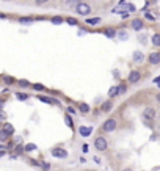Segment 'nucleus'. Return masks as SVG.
Returning a JSON list of instances; mask_svg holds the SVG:
<instances>
[{"label": "nucleus", "mask_w": 160, "mask_h": 171, "mask_svg": "<svg viewBox=\"0 0 160 171\" xmlns=\"http://www.w3.org/2000/svg\"><path fill=\"white\" fill-rule=\"evenodd\" d=\"M79 110H80L82 113H88V112H89V105H86V104H79Z\"/></svg>", "instance_id": "nucleus-18"}, {"label": "nucleus", "mask_w": 160, "mask_h": 171, "mask_svg": "<svg viewBox=\"0 0 160 171\" xmlns=\"http://www.w3.org/2000/svg\"><path fill=\"white\" fill-rule=\"evenodd\" d=\"M132 28L135 30V32H140V30H143V27H145V24H143V19H140V17H136V19H133L132 20Z\"/></svg>", "instance_id": "nucleus-6"}, {"label": "nucleus", "mask_w": 160, "mask_h": 171, "mask_svg": "<svg viewBox=\"0 0 160 171\" xmlns=\"http://www.w3.org/2000/svg\"><path fill=\"white\" fill-rule=\"evenodd\" d=\"M6 83H13L14 82V79H10V77H6V80H5Z\"/></svg>", "instance_id": "nucleus-37"}, {"label": "nucleus", "mask_w": 160, "mask_h": 171, "mask_svg": "<svg viewBox=\"0 0 160 171\" xmlns=\"http://www.w3.org/2000/svg\"><path fill=\"white\" fill-rule=\"evenodd\" d=\"M155 108H152V107H146L145 110H143V118L146 119V121H154L155 119Z\"/></svg>", "instance_id": "nucleus-4"}, {"label": "nucleus", "mask_w": 160, "mask_h": 171, "mask_svg": "<svg viewBox=\"0 0 160 171\" xmlns=\"http://www.w3.org/2000/svg\"><path fill=\"white\" fill-rule=\"evenodd\" d=\"M104 35H105L107 38H113V36L116 35V32L113 30V28H105V30H104Z\"/></svg>", "instance_id": "nucleus-17"}, {"label": "nucleus", "mask_w": 160, "mask_h": 171, "mask_svg": "<svg viewBox=\"0 0 160 171\" xmlns=\"http://www.w3.org/2000/svg\"><path fill=\"white\" fill-rule=\"evenodd\" d=\"M2 156H5V149H0V157Z\"/></svg>", "instance_id": "nucleus-39"}, {"label": "nucleus", "mask_w": 160, "mask_h": 171, "mask_svg": "<svg viewBox=\"0 0 160 171\" xmlns=\"http://www.w3.org/2000/svg\"><path fill=\"white\" fill-rule=\"evenodd\" d=\"M33 88H35V90H38V91H42V90H44V86H42V85H33Z\"/></svg>", "instance_id": "nucleus-31"}, {"label": "nucleus", "mask_w": 160, "mask_h": 171, "mask_svg": "<svg viewBox=\"0 0 160 171\" xmlns=\"http://www.w3.org/2000/svg\"><path fill=\"white\" fill-rule=\"evenodd\" d=\"M19 22H20V24H30V22H33V19H32V17H20Z\"/></svg>", "instance_id": "nucleus-23"}, {"label": "nucleus", "mask_w": 160, "mask_h": 171, "mask_svg": "<svg viewBox=\"0 0 160 171\" xmlns=\"http://www.w3.org/2000/svg\"><path fill=\"white\" fill-rule=\"evenodd\" d=\"M17 97H19L20 101H25V99H27V96H25V94H24V96H22V94H17Z\"/></svg>", "instance_id": "nucleus-36"}, {"label": "nucleus", "mask_w": 160, "mask_h": 171, "mask_svg": "<svg viewBox=\"0 0 160 171\" xmlns=\"http://www.w3.org/2000/svg\"><path fill=\"white\" fill-rule=\"evenodd\" d=\"M19 85H20V86H30V82H27V80H19Z\"/></svg>", "instance_id": "nucleus-26"}, {"label": "nucleus", "mask_w": 160, "mask_h": 171, "mask_svg": "<svg viewBox=\"0 0 160 171\" xmlns=\"http://www.w3.org/2000/svg\"><path fill=\"white\" fill-rule=\"evenodd\" d=\"M0 110H2V104H0Z\"/></svg>", "instance_id": "nucleus-42"}, {"label": "nucleus", "mask_w": 160, "mask_h": 171, "mask_svg": "<svg viewBox=\"0 0 160 171\" xmlns=\"http://www.w3.org/2000/svg\"><path fill=\"white\" fill-rule=\"evenodd\" d=\"M79 134L82 135V137H89L91 134H93V127H86V126H82L80 129H79Z\"/></svg>", "instance_id": "nucleus-9"}, {"label": "nucleus", "mask_w": 160, "mask_h": 171, "mask_svg": "<svg viewBox=\"0 0 160 171\" xmlns=\"http://www.w3.org/2000/svg\"><path fill=\"white\" fill-rule=\"evenodd\" d=\"M52 22L58 25V24H63V22H64V19H63V17H60V16H55V17H52Z\"/></svg>", "instance_id": "nucleus-20"}, {"label": "nucleus", "mask_w": 160, "mask_h": 171, "mask_svg": "<svg viewBox=\"0 0 160 171\" xmlns=\"http://www.w3.org/2000/svg\"><path fill=\"white\" fill-rule=\"evenodd\" d=\"M76 11L79 13V14H82V16H86V14H89L91 13V7L88 5V3H79L77 7H76Z\"/></svg>", "instance_id": "nucleus-3"}, {"label": "nucleus", "mask_w": 160, "mask_h": 171, "mask_svg": "<svg viewBox=\"0 0 160 171\" xmlns=\"http://www.w3.org/2000/svg\"><path fill=\"white\" fill-rule=\"evenodd\" d=\"M2 130H3V132H5L8 137H10V135H13V132H14V127H13L11 124H8V123H6V124L3 126V129H2Z\"/></svg>", "instance_id": "nucleus-12"}, {"label": "nucleus", "mask_w": 160, "mask_h": 171, "mask_svg": "<svg viewBox=\"0 0 160 171\" xmlns=\"http://www.w3.org/2000/svg\"><path fill=\"white\" fill-rule=\"evenodd\" d=\"M66 22L69 24V25H77V19H74V17H67Z\"/></svg>", "instance_id": "nucleus-24"}, {"label": "nucleus", "mask_w": 160, "mask_h": 171, "mask_svg": "<svg viewBox=\"0 0 160 171\" xmlns=\"http://www.w3.org/2000/svg\"><path fill=\"white\" fill-rule=\"evenodd\" d=\"M86 24H89V25H97V24H101V17H91V19H86Z\"/></svg>", "instance_id": "nucleus-16"}, {"label": "nucleus", "mask_w": 160, "mask_h": 171, "mask_svg": "<svg viewBox=\"0 0 160 171\" xmlns=\"http://www.w3.org/2000/svg\"><path fill=\"white\" fill-rule=\"evenodd\" d=\"M35 149H36L35 144H27V146H25V151H35Z\"/></svg>", "instance_id": "nucleus-25"}, {"label": "nucleus", "mask_w": 160, "mask_h": 171, "mask_svg": "<svg viewBox=\"0 0 160 171\" xmlns=\"http://www.w3.org/2000/svg\"><path fill=\"white\" fill-rule=\"evenodd\" d=\"M67 115H76V108L74 107H67Z\"/></svg>", "instance_id": "nucleus-27"}, {"label": "nucleus", "mask_w": 160, "mask_h": 171, "mask_svg": "<svg viewBox=\"0 0 160 171\" xmlns=\"http://www.w3.org/2000/svg\"><path fill=\"white\" fill-rule=\"evenodd\" d=\"M111 108H113V102L111 101H107V102L102 104V112H110Z\"/></svg>", "instance_id": "nucleus-15"}, {"label": "nucleus", "mask_w": 160, "mask_h": 171, "mask_svg": "<svg viewBox=\"0 0 160 171\" xmlns=\"http://www.w3.org/2000/svg\"><path fill=\"white\" fill-rule=\"evenodd\" d=\"M123 171H133V169H132V168H124Z\"/></svg>", "instance_id": "nucleus-40"}, {"label": "nucleus", "mask_w": 160, "mask_h": 171, "mask_svg": "<svg viewBox=\"0 0 160 171\" xmlns=\"http://www.w3.org/2000/svg\"><path fill=\"white\" fill-rule=\"evenodd\" d=\"M151 42H152L155 47H160V33H155V35H152V38H151Z\"/></svg>", "instance_id": "nucleus-13"}, {"label": "nucleus", "mask_w": 160, "mask_h": 171, "mask_svg": "<svg viewBox=\"0 0 160 171\" xmlns=\"http://www.w3.org/2000/svg\"><path fill=\"white\" fill-rule=\"evenodd\" d=\"M121 39H127V33H124V32H119V35H118Z\"/></svg>", "instance_id": "nucleus-30"}, {"label": "nucleus", "mask_w": 160, "mask_h": 171, "mask_svg": "<svg viewBox=\"0 0 160 171\" xmlns=\"http://www.w3.org/2000/svg\"><path fill=\"white\" fill-rule=\"evenodd\" d=\"M52 156L58 157V159H66L67 157V151L61 149V148H55V149H52Z\"/></svg>", "instance_id": "nucleus-7"}, {"label": "nucleus", "mask_w": 160, "mask_h": 171, "mask_svg": "<svg viewBox=\"0 0 160 171\" xmlns=\"http://www.w3.org/2000/svg\"><path fill=\"white\" fill-rule=\"evenodd\" d=\"M143 60H145V55H143L140 50H136V52L133 54V61H135V63H141Z\"/></svg>", "instance_id": "nucleus-11"}, {"label": "nucleus", "mask_w": 160, "mask_h": 171, "mask_svg": "<svg viewBox=\"0 0 160 171\" xmlns=\"http://www.w3.org/2000/svg\"><path fill=\"white\" fill-rule=\"evenodd\" d=\"M132 11H135V7L132 3H127V13H132Z\"/></svg>", "instance_id": "nucleus-28"}, {"label": "nucleus", "mask_w": 160, "mask_h": 171, "mask_svg": "<svg viewBox=\"0 0 160 171\" xmlns=\"http://www.w3.org/2000/svg\"><path fill=\"white\" fill-rule=\"evenodd\" d=\"M2 119H5V113H2V112H0V121H2Z\"/></svg>", "instance_id": "nucleus-38"}, {"label": "nucleus", "mask_w": 160, "mask_h": 171, "mask_svg": "<svg viewBox=\"0 0 160 171\" xmlns=\"http://www.w3.org/2000/svg\"><path fill=\"white\" fill-rule=\"evenodd\" d=\"M127 80H129L130 83H138V82L141 80V72H140V71H130Z\"/></svg>", "instance_id": "nucleus-5"}, {"label": "nucleus", "mask_w": 160, "mask_h": 171, "mask_svg": "<svg viewBox=\"0 0 160 171\" xmlns=\"http://www.w3.org/2000/svg\"><path fill=\"white\" fill-rule=\"evenodd\" d=\"M157 85H158V88H160V82H158V83H157Z\"/></svg>", "instance_id": "nucleus-41"}, {"label": "nucleus", "mask_w": 160, "mask_h": 171, "mask_svg": "<svg viewBox=\"0 0 160 171\" xmlns=\"http://www.w3.org/2000/svg\"><path fill=\"white\" fill-rule=\"evenodd\" d=\"M116 96H118V85L111 86V88L108 90V97H116Z\"/></svg>", "instance_id": "nucleus-14"}, {"label": "nucleus", "mask_w": 160, "mask_h": 171, "mask_svg": "<svg viewBox=\"0 0 160 171\" xmlns=\"http://www.w3.org/2000/svg\"><path fill=\"white\" fill-rule=\"evenodd\" d=\"M41 165H42V168H44V169H49V168H50V165H49V163H45V162H42Z\"/></svg>", "instance_id": "nucleus-35"}, {"label": "nucleus", "mask_w": 160, "mask_h": 171, "mask_svg": "<svg viewBox=\"0 0 160 171\" xmlns=\"http://www.w3.org/2000/svg\"><path fill=\"white\" fill-rule=\"evenodd\" d=\"M6 138H8V135L3 130H0V140H6Z\"/></svg>", "instance_id": "nucleus-29"}, {"label": "nucleus", "mask_w": 160, "mask_h": 171, "mask_svg": "<svg viewBox=\"0 0 160 171\" xmlns=\"http://www.w3.org/2000/svg\"><path fill=\"white\" fill-rule=\"evenodd\" d=\"M121 17H123V19H127V17H129V13H127V11H123V13H121Z\"/></svg>", "instance_id": "nucleus-34"}, {"label": "nucleus", "mask_w": 160, "mask_h": 171, "mask_svg": "<svg viewBox=\"0 0 160 171\" xmlns=\"http://www.w3.org/2000/svg\"><path fill=\"white\" fill-rule=\"evenodd\" d=\"M145 19H146V20H149V22H154V20H155L154 14H151V13H145Z\"/></svg>", "instance_id": "nucleus-22"}, {"label": "nucleus", "mask_w": 160, "mask_h": 171, "mask_svg": "<svg viewBox=\"0 0 160 171\" xmlns=\"http://www.w3.org/2000/svg\"><path fill=\"white\" fill-rule=\"evenodd\" d=\"M148 61H149L151 64H158V63H160V52H152V54H149Z\"/></svg>", "instance_id": "nucleus-8"}, {"label": "nucleus", "mask_w": 160, "mask_h": 171, "mask_svg": "<svg viewBox=\"0 0 160 171\" xmlns=\"http://www.w3.org/2000/svg\"><path fill=\"white\" fill-rule=\"evenodd\" d=\"M88 149H89L88 144H83V146H82V151H83V152H88Z\"/></svg>", "instance_id": "nucleus-33"}, {"label": "nucleus", "mask_w": 160, "mask_h": 171, "mask_svg": "<svg viewBox=\"0 0 160 171\" xmlns=\"http://www.w3.org/2000/svg\"><path fill=\"white\" fill-rule=\"evenodd\" d=\"M80 3V0H63V5L66 7V8H74V7H77Z\"/></svg>", "instance_id": "nucleus-10"}, {"label": "nucleus", "mask_w": 160, "mask_h": 171, "mask_svg": "<svg viewBox=\"0 0 160 171\" xmlns=\"http://www.w3.org/2000/svg\"><path fill=\"white\" fill-rule=\"evenodd\" d=\"M64 123L69 126V127H74V123H72V118L69 116V115H66V118H64Z\"/></svg>", "instance_id": "nucleus-19"}, {"label": "nucleus", "mask_w": 160, "mask_h": 171, "mask_svg": "<svg viewBox=\"0 0 160 171\" xmlns=\"http://www.w3.org/2000/svg\"><path fill=\"white\" fill-rule=\"evenodd\" d=\"M126 90H127V86H126L124 83L118 85V94H124V93H126Z\"/></svg>", "instance_id": "nucleus-21"}, {"label": "nucleus", "mask_w": 160, "mask_h": 171, "mask_svg": "<svg viewBox=\"0 0 160 171\" xmlns=\"http://www.w3.org/2000/svg\"><path fill=\"white\" fill-rule=\"evenodd\" d=\"M116 124H118V123H116L115 118H108L105 123L102 124V130H104V132H113V130L116 129Z\"/></svg>", "instance_id": "nucleus-1"}, {"label": "nucleus", "mask_w": 160, "mask_h": 171, "mask_svg": "<svg viewBox=\"0 0 160 171\" xmlns=\"http://www.w3.org/2000/svg\"><path fill=\"white\" fill-rule=\"evenodd\" d=\"M35 2H36V5H42L45 2H49V0H35Z\"/></svg>", "instance_id": "nucleus-32"}, {"label": "nucleus", "mask_w": 160, "mask_h": 171, "mask_svg": "<svg viewBox=\"0 0 160 171\" xmlns=\"http://www.w3.org/2000/svg\"><path fill=\"white\" fill-rule=\"evenodd\" d=\"M94 148H96L97 151H105V149L108 148V141H107L104 137H97V138L94 140Z\"/></svg>", "instance_id": "nucleus-2"}]
</instances>
